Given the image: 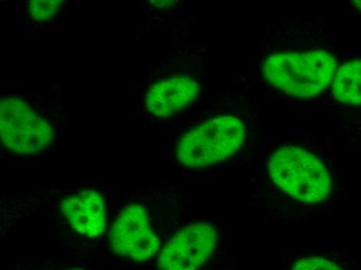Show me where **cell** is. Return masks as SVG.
Listing matches in <instances>:
<instances>
[{
  "mask_svg": "<svg viewBox=\"0 0 361 270\" xmlns=\"http://www.w3.org/2000/svg\"><path fill=\"white\" fill-rule=\"evenodd\" d=\"M336 61L324 50L279 54L266 59L263 74L279 91L296 98L318 96L336 75Z\"/></svg>",
  "mask_w": 361,
  "mask_h": 270,
  "instance_id": "obj_1",
  "label": "cell"
},
{
  "mask_svg": "<svg viewBox=\"0 0 361 270\" xmlns=\"http://www.w3.org/2000/svg\"><path fill=\"white\" fill-rule=\"evenodd\" d=\"M268 168L273 182L297 201L320 203L331 192L328 168L317 156L303 149H279L271 156Z\"/></svg>",
  "mask_w": 361,
  "mask_h": 270,
  "instance_id": "obj_2",
  "label": "cell"
},
{
  "mask_svg": "<svg viewBox=\"0 0 361 270\" xmlns=\"http://www.w3.org/2000/svg\"><path fill=\"white\" fill-rule=\"evenodd\" d=\"M245 138L243 123L235 116H221L197 125L180 137L177 155L186 168H206L239 151Z\"/></svg>",
  "mask_w": 361,
  "mask_h": 270,
  "instance_id": "obj_3",
  "label": "cell"
},
{
  "mask_svg": "<svg viewBox=\"0 0 361 270\" xmlns=\"http://www.w3.org/2000/svg\"><path fill=\"white\" fill-rule=\"evenodd\" d=\"M0 135L6 148L17 154H36L51 145L52 127L20 98L0 103Z\"/></svg>",
  "mask_w": 361,
  "mask_h": 270,
  "instance_id": "obj_4",
  "label": "cell"
},
{
  "mask_svg": "<svg viewBox=\"0 0 361 270\" xmlns=\"http://www.w3.org/2000/svg\"><path fill=\"white\" fill-rule=\"evenodd\" d=\"M112 251L135 262L149 260L160 249V240L152 230L149 215L137 204L126 206L109 231Z\"/></svg>",
  "mask_w": 361,
  "mask_h": 270,
  "instance_id": "obj_5",
  "label": "cell"
},
{
  "mask_svg": "<svg viewBox=\"0 0 361 270\" xmlns=\"http://www.w3.org/2000/svg\"><path fill=\"white\" fill-rule=\"evenodd\" d=\"M218 234L210 223H192L166 243L158 258V270H197L212 256Z\"/></svg>",
  "mask_w": 361,
  "mask_h": 270,
  "instance_id": "obj_6",
  "label": "cell"
},
{
  "mask_svg": "<svg viewBox=\"0 0 361 270\" xmlns=\"http://www.w3.org/2000/svg\"><path fill=\"white\" fill-rule=\"evenodd\" d=\"M59 208L73 230L82 236L96 238L106 227L104 199L96 190H85L65 197Z\"/></svg>",
  "mask_w": 361,
  "mask_h": 270,
  "instance_id": "obj_7",
  "label": "cell"
},
{
  "mask_svg": "<svg viewBox=\"0 0 361 270\" xmlns=\"http://www.w3.org/2000/svg\"><path fill=\"white\" fill-rule=\"evenodd\" d=\"M200 95V85L197 80L186 76L166 79L149 90L147 109L157 118H171L195 102Z\"/></svg>",
  "mask_w": 361,
  "mask_h": 270,
  "instance_id": "obj_8",
  "label": "cell"
},
{
  "mask_svg": "<svg viewBox=\"0 0 361 270\" xmlns=\"http://www.w3.org/2000/svg\"><path fill=\"white\" fill-rule=\"evenodd\" d=\"M332 94L340 102L361 105V61L343 63L336 70Z\"/></svg>",
  "mask_w": 361,
  "mask_h": 270,
  "instance_id": "obj_9",
  "label": "cell"
},
{
  "mask_svg": "<svg viewBox=\"0 0 361 270\" xmlns=\"http://www.w3.org/2000/svg\"><path fill=\"white\" fill-rule=\"evenodd\" d=\"M61 4V0H32L28 2V10L32 19L46 21L54 16Z\"/></svg>",
  "mask_w": 361,
  "mask_h": 270,
  "instance_id": "obj_10",
  "label": "cell"
},
{
  "mask_svg": "<svg viewBox=\"0 0 361 270\" xmlns=\"http://www.w3.org/2000/svg\"><path fill=\"white\" fill-rule=\"evenodd\" d=\"M293 270H343L331 261L320 258V257H310L299 260L293 267Z\"/></svg>",
  "mask_w": 361,
  "mask_h": 270,
  "instance_id": "obj_11",
  "label": "cell"
},
{
  "mask_svg": "<svg viewBox=\"0 0 361 270\" xmlns=\"http://www.w3.org/2000/svg\"><path fill=\"white\" fill-rule=\"evenodd\" d=\"M353 4H355L356 8H358L360 10H361V1H354Z\"/></svg>",
  "mask_w": 361,
  "mask_h": 270,
  "instance_id": "obj_12",
  "label": "cell"
},
{
  "mask_svg": "<svg viewBox=\"0 0 361 270\" xmlns=\"http://www.w3.org/2000/svg\"><path fill=\"white\" fill-rule=\"evenodd\" d=\"M72 270H82V269H72Z\"/></svg>",
  "mask_w": 361,
  "mask_h": 270,
  "instance_id": "obj_13",
  "label": "cell"
}]
</instances>
